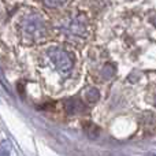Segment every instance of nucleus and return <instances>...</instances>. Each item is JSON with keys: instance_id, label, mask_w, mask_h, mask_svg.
Wrapping results in <instances>:
<instances>
[{"instance_id": "1", "label": "nucleus", "mask_w": 156, "mask_h": 156, "mask_svg": "<svg viewBox=\"0 0 156 156\" xmlns=\"http://www.w3.org/2000/svg\"><path fill=\"white\" fill-rule=\"evenodd\" d=\"M19 32L25 41L27 43H38L44 41L48 36V26L45 19L38 14H30L25 16L19 23Z\"/></svg>"}, {"instance_id": "2", "label": "nucleus", "mask_w": 156, "mask_h": 156, "mask_svg": "<svg viewBox=\"0 0 156 156\" xmlns=\"http://www.w3.org/2000/svg\"><path fill=\"white\" fill-rule=\"evenodd\" d=\"M48 59L51 65L60 73H69L73 67V58L65 49H51L48 52Z\"/></svg>"}, {"instance_id": "3", "label": "nucleus", "mask_w": 156, "mask_h": 156, "mask_svg": "<svg viewBox=\"0 0 156 156\" xmlns=\"http://www.w3.org/2000/svg\"><path fill=\"white\" fill-rule=\"evenodd\" d=\"M65 108H66V111H67V114H70V115H76V114L81 112V111L83 110L82 104H81L78 100H69V101L66 103Z\"/></svg>"}, {"instance_id": "4", "label": "nucleus", "mask_w": 156, "mask_h": 156, "mask_svg": "<svg viewBox=\"0 0 156 156\" xmlns=\"http://www.w3.org/2000/svg\"><path fill=\"white\" fill-rule=\"evenodd\" d=\"M86 126H88V127H85V132H86V134H88L89 137L94 138L97 134H99V129H97L96 125H93V123H86Z\"/></svg>"}, {"instance_id": "5", "label": "nucleus", "mask_w": 156, "mask_h": 156, "mask_svg": "<svg viewBox=\"0 0 156 156\" xmlns=\"http://www.w3.org/2000/svg\"><path fill=\"white\" fill-rule=\"evenodd\" d=\"M85 97L89 103H94V101H97V99H99V92H97L96 89H90V90L86 93Z\"/></svg>"}, {"instance_id": "6", "label": "nucleus", "mask_w": 156, "mask_h": 156, "mask_svg": "<svg viewBox=\"0 0 156 156\" xmlns=\"http://www.w3.org/2000/svg\"><path fill=\"white\" fill-rule=\"evenodd\" d=\"M65 2H66V0H43V3L45 5H48V7H54V8L62 5Z\"/></svg>"}]
</instances>
